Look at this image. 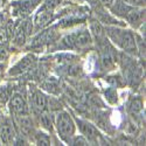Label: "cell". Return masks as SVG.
<instances>
[{
	"label": "cell",
	"instance_id": "cell-21",
	"mask_svg": "<svg viewBox=\"0 0 146 146\" xmlns=\"http://www.w3.org/2000/svg\"><path fill=\"white\" fill-rule=\"evenodd\" d=\"M8 54H7V50L6 49H0V60H5L7 58Z\"/></svg>",
	"mask_w": 146,
	"mask_h": 146
},
{
	"label": "cell",
	"instance_id": "cell-19",
	"mask_svg": "<svg viewBox=\"0 0 146 146\" xmlns=\"http://www.w3.org/2000/svg\"><path fill=\"white\" fill-rule=\"evenodd\" d=\"M87 144H88V141L84 138H76L72 141V145H87Z\"/></svg>",
	"mask_w": 146,
	"mask_h": 146
},
{
	"label": "cell",
	"instance_id": "cell-15",
	"mask_svg": "<svg viewBox=\"0 0 146 146\" xmlns=\"http://www.w3.org/2000/svg\"><path fill=\"white\" fill-rule=\"evenodd\" d=\"M9 39V35L7 33L6 27H1L0 28V46H4Z\"/></svg>",
	"mask_w": 146,
	"mask_h": 146
},
{
	"label": "cell",
	"instance_id": "cell-16",
	"mask_svg": "<svg viewBox=\"0 0 146 146\" xmlns=\"http://www.w3.org/2000/svg\"><path fill=\"white\" fill-rule=\"evenodd\" d=\"M9 97V92L7 91L6 88H0V102L1 103H5L7 101V98Z\"/></svg>",
	"mask_w": 146,
	"mask_h": 146
},
{
	"label": "cell",
	"instance_id": "cell-14",
	"mask_svg": "<svg viewBox=\"0 0 146 146\" xmlns=\"http://www.w3.org/2000/svg\"><path fill=\"white\" fill-rule=\"evenodd\" d=\"M36 144L44 146V145H50L52 141H50V138L48 137L46 133H41V132H39L38 135H36Z\"/></svg>",
	"mask_w": 146,
	"mask_h": 146
},
{
	"label": "cell",
	"instance_id": "cell-12",
	"mask_svg": "<svg viewBox=\"0 0 146 146\" xmlns=\"http://www.w3.org/2000/svg\"><path fill=\"white\" fill-rule=\"evenodd\" d=\"M53 18V12L50 11H46V12H40V14L36 17L35 22L38 26H43L47 22H49Z\"/></svg>",
	"mask_w": 146,
	"mask_h": 146
},
{
	"label": "cell",
	"instance_id": "cell-4",
	"mask_svg": "<svg viewBox=\"0 0 146 146\" xmlns=\"http://www.w3.org/2000/svg\"><path fill=\"white\" fill-rule=\"evenodd\" d=\"M15 132L12 121L6 118H0V140L4 145H11L14 143Z\"/></svg>",
	"mask_w": 146,
	"mask_h": 146
},
{
	"label": "cell",
	"instance_id": "cell-8",
	"mask_svg": "<svg viewBox=\"0 0 146 146\" xmlns=\"http://www.w3.org/2000/svg\"><path fill=\"white\" fill-rule=\"evenodd\" d=\"M32 102H33V105L36 110L39 111H44L46 108H47V98L46 96L39 91V90H34L33 94H32Z\"/></svg>",
	"mask_w": 146,
	"mask_h": 146
},
{
	"label": "cell",
	"instance_id": "cell-1",
	"mask_svg": "<svg viewBox=\"0 0 146 146\" xmlns=\"http://www.w3.org/2000/svg\"><path fill=\"white\" fill-rule=\"evenodd\" d=\"M108 34L113 40V42H116L125 52L131 54H135L137 52L135 36L130 31H124L119 28H108Z\"/></svg>",
	"mask_w": 146,
	"mask_h": 146
},
{
	"label": "cell",
	"instance_id": "cell-5",
	"mask_svg": "<svg viewBox=\"0 0 146 146\" xmlns=\"http://www.w3.org/2000/svg\"><path fill=\"white\" fill-rule=\"evenodd\" d=\"M32 31V26H31V22L29 21H25V22H21L19 26H17L13 31V35L12 38L14 36V41L18 44H21L25 41L27 34Z\"/></svg>",
	"mask_w": 146,
	"mask_h": 146
},
{
	"label": "cell",
	"instance_id": "cell-20",
	"mask_svg": "<svg viewBox=\"0 0 146 146\" xmlns=\"http://www.w3.org/2000/svg\"><path fill=\"white\" fill-rule=\"evenodd\" d=\"M98 1H100L103 6H111L112 3H113V0H98Z\"/></svg>",
	"mask_w": 146,
	"mask_h": 146
},
{
	"label": "cell",
	"instance_id": "cell-3",
	"mask_svg": "<svg viewBox=\"0 0 146 146\" xmlns=\"http://www.w3.org/2000/svg\"><path fill=\"white\" fill-rule=\"evenodd\" d=\"M64 42L71 48H78V49H84L91 46L92 40L88 31H81L75 34H71L64 39Z\"/></svg>",
	"mask_w": 146,
	"mask_h": 146
},
{
	"label": "cell",
	"instance_id": "cell-22",
	"mask_svg": "<svg viewBox=\"0 0 146 146\" xmlns=\"http://www.w3.org/2000/svg\"><path fill=\"white\" fill-rule=\"evenodd\" d=\"M3 19H4V14H3V13H0V25H1V21H3Z\"/></svg>",
	"mask_w": 146,
	"mask_h": 146
},
{
	"label": "cell",
	"instance_id": "cell-6",
	"mask_svg": "<svg viewBox=\"0 0 146 146\" xmlns=\"http://www.w3.org/2000/svg\"><path fill=\"white\" fill-rule=\"evenodd\" d=\"M11 109L15 115H23L27 112V104L25 102V100L19 95L15 94L11 97Z\"/></svg>",
	"mask_w": 146,
	"mask_h": 146
},
{
	"label": "cell",
	"instance_id": "cell-17",
	"mask_svg": "<svg viewBox=\"0 0 146 146\" xmlns=\"http://www.w3.org/2000/svg\"><path fill=\"white\" fill-rule=\"evenodd\" d=\"M91 29L94 31V33H95L96 35H101V34L103 33V29H102L101 25H100V23H97V22L91 23Z\"/></svg>",
	"mask_w": 146,
	"mask_h": 146
},
{
	"label": "cell",
	"instance_id": "cell-13",
	"mask_svg": "<svg viewBox=\"0 0 146 146\" xmlns=\"http://www.w3.org/2000/svg\"><path fill=\"white\" fill-rule=\"evenodd\" d=\"M40 123H41V125H42L46 130H48V131H52V130H53L52 119H50V116L48 115V113L42 112V113L40 115Z\"/></svg>",
	"mask_w": 146,
	"mask_h": 146
},
{
	"label": "cell",
	"instance_id": "cell-10",
	"mask_svg": "<svg viewBox=\"0 0 146 146\" xmlns=\"http://www.w3.org/2000/svg\"><path fill=\"white\" fill-rule=\"evenodd\" d=\"M144 11L140 8H131L127 13H126V19L132 25H137V23L141 22L144 19Z\"/></svg>",
	"mask_w": 146,
	"mask_h": 146
},
{
	"label": "cell",
	"instance_id": "cell-2",
	"mask_svg": "<svg viewBox=\"0 0 146 146\" xmlns=\"http://www.w3.org/2000/svg\"><path fill=\"white\" fill-rule=\"evenodd\" d=\"M56 127L62 137H71L75 132V124L70 115L66 111H61L56 116Z\"/></svg>",
	"mask_w": 146,
	"mask_h": 146
},
{
	"label": "cell",
	"instance_id": "cell-7",
	"mask_svg": "<svg viewBox=\"0 0 146 146\" xmlns=\"http://www.w3.org/2000/svg\"><path fill=\"white\" fill-rule=\"evenodd\" d=\"M78 126L82 131V133L86 136L89 140L91 141H98V138H100V133L97 131V129L91 125L88 121H84V120H78Z\"/></svg>",
	"mask_w": 146,
	"mask_h": 146
},
{
	"label": "cell",
	"instance_id": "cell-18",
	"mask_svg": "<svg viewBox=\"0 0 146 146\" xmlns=\"http://www.w3.org/2000/svg\"><path fill=\"white\" fill-rule=\"evenodd\" d=\"M127 5H133V6H143L145 5V0H123Z\"/></svg>",
	"mask_w": 146,
	"mask_h": 146
},
{
	"label": "cell",
	"instance_id": "cell-23",
	"mask_svg": "<svg viewBox=\"0 0 146 146\" xmlns=\"http://www.w3.org/2000/svg\"><path fill=\"white\" fill-rule=\"evenodd\" d=\"M0 77H1V67H0Z\"/></svg>",
	"mask_w": 146,
	"mask_h": 146
},
{
	"label": "cell",
	"instance_id": "cell-9",
	"mask_svg": "<svg viewBox=\"0 0 146 146\" xmlns=\"http://www.w3.org/2000/svg\"><path fill=\"white\" fill-rule=\"evenodd\" d=\"M33 62H34V56L33 55H28L26 57H23L19 63L15 64V67L12 68L11 74H20V72L27 70Z\"/></svg>",
	"mask_w": 146,
	"mask_h": 146
},
{
	"label": "cell",
	"instance_id": "cell-11",
	"mask_svg": "<svg viewBox=\"0 0 146 146\" xmlns=\"http://www.w3.org/2000/svg\"><path fill=\"white\" fill-rule=\"evenodd\" d=\"M19 116H20V118H19V126L21 129V132L25 133V135H28V133L32 131V129H33L32 120H31V118L26 113L19 115Z\"/></svg>",
	"mask_w": 146,
	"mask_h": 146
}]
</instances>
